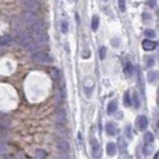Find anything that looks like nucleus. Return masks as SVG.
Segmentation results:
<instances>
[{"mask_svg": "<svg viewBox=\"0 0 159 159\" xmlns=\"http://www.w3.org/2000/svg\"><path fill=\"white\" fill-rule=\"evenodd\" d=\"M90 56H91V51H88V50L86 51V53H85V52L83 53V57H84L85 59H88Z\"/></svg>", "mask_w": 159, "mask_h": 159, "instance_id": "72a5a7b5", "label": "nucleus"}, {"mask_svg": "<svg viewBox=\"0 0 159 159\" xmlns=\"http://www.w3.org/2000/svg\"><path fill=\"white\" fill-rule=\"evenodd\" d=\"M98 54H100V58L101 60H105L106 56V48L105 46H101L100 48V51H98Z\"/></svg>", "mask_w": 159, "mask_h": 159, "instance_id": "a878e982", "label": "nucleus"}, {"mask_svg": "<svg viewBox=\"0 0 159 159\" xmlns=\"http://www.w3.org/2000/svg\"><path fill=\"white\" fill-rule=\"evenodd\" d=\"M118 146H119V150H120L121 153H126V150H127V144L124 140L123 137H119L118 138Z\"/></svg>", "mask_w": 159, "mask_h": 159, "instance_id": "4468645a", "label": "nucleus"}, {"mask_svg": "<svg viewBox=\"0 0 159 159\" xmlns=\"http://www.w3.org/2000/svg\"><path fill=\"white\" fill-rule=\"evenodd\" d=\"M23 20H24V23L30 28V29H32L34 26L40 22V20L38 19V17L35 15V13L28 12V11H26L24 14H23Z\"/></svg>", "mask_w": 159, "mask_h": 159, "instance_id": "7ed1b4c3", "label": "nucleus"}, {"mask_svg": "<svg viewBox=\"0 0 159 159\" xmlns=\"http://www.w3.org/2000/svg\"><path fill=\"white\" fill-rule=\"evenodd\" d=\"M147 125H148V119H147L146 116H140L139 117H138L137 120H136V127L140 130V131L146 129Z\"/></svg>", "mask_w": 159, "mask_h": 159, "instance_id": "0eeeda50", "label": "nucleus"}, {"mask_svg": "<svg viewBox=\"0 0 159 159\" xmlns=\"http://www.w3.org/2000/svg\"><path fill=\"white\" fill-rule=\"evenodd\" d=\"M61 31H62V33H64V34L68 33V31H69V24H68L67 21H63V22H62V24H61Z\"/></svg>", "mask_w": 159, "mask_h": 159, "instance_id": "cd10ccee", "label": "nucleus"}, {"mask_svg": "<svg viewBox=\"0 0 159 159\" xmlns=\"http://www.w3.org/2000/svg\"><path fill=\"white\" fill-rule=\"evenodd\" d=\"M34 41L35 40L33 39L31 33L28 32V31L22 30V31H20V32H18V43H19L21 46L24 47L25 49L27 48L30 44H32Z\"/></svg>", "mask_w": 159, "mask_h": 159, "instance_id": "f03ea898", "label": "nucleus"}, {"mask_svg": "<svg viewBox=\"0 0 159 159\" xmlns=\"http://www.w3.org/2000/svg\"><path fill=\"white\" fill-rule=\"evenodd\" d=\"M124 74H125L127 77H131L133 75V72H134V68L132 66L131 63H126L125 66H124Z\"/></svg>", "mask_w": 159, "mask_h": 159, "instance_id": "dca6fc26", "label": "nucleus"}, {"mask_svg": "<svg viewBox=\"0 0 159 159\" xmlns=\"http://www.w3.org/2000/svg\"><path fill=\"white\" fill-rule=\"evenodd\" d=\"M144 141L146 143H151L153 141V139H154V137H153V134L151 133V132H146V133L144 134Z\"/></svg>", "mask_w": 159, "mask_h": 159, "instance_id": "393cba45", "label": "nucleus"}, {"mask_svg": "<svg viewBox=\"0 0 159 159\" xmlns=\"http://www.w3.org/2000/svg\"><path fill=\"white\" fill-rule=\"evenodd\" d=\"M125 133H126V136L131 139V138H132V132H131V127H130V125H127L125 127Z\"/></svg>", "mask_w": 159, "mask_h": 159, "instance_id": "7c9ffc66", "label": "nucleus"}, {"mask_svg": "<svg viewBox=\"0 0 159 159\" xmlns=\"http://www.w3.org/2000/svg\"><path fill=\"white\" fill-rule=\"evenodd\" d=\"M116 151H117V147L116 144L113 142H108L106 144V153L109 156H114L116 154Z\"/></svg>", "mask_w": 159, "mask_h": 159, "instance_id": "f8f14e48", "label": "nucleus"}, {"mask_svg": "<svg viewBox=\"0 0 159 159\" xmlns=\"http://www.w3.org/2000/svg\"><path fill=\"white\" fill-rule=\"evenodd\" d=\"M10 42H11V38L9 36H4L0 39V45L5 46V45H9Z\"/></svg>", "mask_w": 159, "mask_h": 159, "instance_id": "b1692460", "label": "nucleus"}, {"mask_svg": "<svg viewBox=\"0 0 159 159\" xmlns=\"http://www.w3.org/2000/svg\"><path fill=\"white\" fill-rule=\"evenodd\" d=\"M156 126H157V128L159 129V119L157 120V123H156Z\"/></svg>", "mask_w": 159, "mask_h": 159, "instance_id": "c9c22d12", "label": "nucleus"}, {"mask_svg": "<svg viewBox=\"0 0 159 159\" xmlns=\"http://www.w3.org/2000/svg\"><path fill=\"white\" fill-rule=\"evenodd\" d=\"M100 25V17L98 15H93L92 17V23H91V27H92L93 31H96Z\"/></svg>", "mask_w": 159, "mask_h": 159, "instance_id": "2eb2a0df", "label": "nucleus"}, {"mask_svg": "<svg viewBox=\"0 0 159 159\" xmlns=\"http://www.w3.org/2000/svg\"><path fill=\"white\" fill-rule=\"evenodd\" d=\"M138 84H139L140 86V88H141V91H143V78H142V75H141V73H140V71L138 72Z\"/></svg>", "mask_w": 159, "mask_h": 159, "instance_id": "c85d7f7f", "label": "nucleus"}, {"mask_svg": "<svg viewBox=\"0 0 159 159\" xmlns=\"http://www.w3.org/2000/svg\"><path fill=\"white\" fill-rule=\"evenodd\" d=\"M50 75L51 77L53 78L54 80H59L61 78V74H60V71L57 68H51L50 70Z\"/></svg>", "mask_w": 159, "mask_h": 159, "instance_id": "aec40b11", "label": "nucleus"}, {"mask_svg": "<svg viewBox=\"0 0 159 159\" xmlns=\"http://www.w3.org/2000/svg\"><path fill=\"white\" fill-rule=\"evenodd\" d=\"M117 109V101L116 100H113L108 103V108H106V113H108V116H111L116 111Z\"/></svg>", "mask_w": 159, "mask_h": 159, "instance_id": "9b49d317", "label": "nucleus"}, {"mask_svg": "<svg viewBox=\"0 0 159 159\" xmlns=\"http://www.w3.org/2000/svg\"><path fill=\"white\" fill-rule=\"evenodd\" d=\"M31 59H32L33 62L37 64H51L53 63V58H52L51 55L45 53V52H36L34 53L32 56H31Z\"/></svg>", "mask_w": 159, "mask_h": 159, "instance_id": "f257e3e1", "label": "nucleus"}, {"mask_svg": "<svg viewBox=\"0 0 159 159\" xmlns=\"http://www.w3.org/2000/svg\"><path fill=\"white\" fill-rule=\"evenodd\" d=\"M156 47H157V42H155V41H151L148 39L142 41V48L145 51H153L154 49H156Z\"/></svg>", "mask_w": 159, "mask_h": 159, "instance_id": "6e6552de", "label": "nucleus"}, {"mask_svg": "<svg viewBox=\"0 0 159 159\" xmlns=\"http://www.w3.org/2000/svg\"><path fill=\"white\" fill-rule=\"evenodd\" d=\"M133 101H134V106L135 108H139V105H140V101H139V98H138V96L136 93H134L133 95Z\"/></svg>", "mask_w": 159, "mask_h": 159, "instance_id": "c756f323", "label": "nucleus"}, {"mask_svg": "<svg viewBox=\"0 0 159 159\" xmlns=\"http://www.w3.org/2000/svg\"><path fill=\"white\" fill-rule=\"evenodd\" d=\"M157 14L159 15V10H158V11H157Z\"/></svg>", "mask_w": 159, "mask_h": 159, "instance_id": "e433bc0d", "label": "nucleus"}, {"mask_svg": "<svg viewBox=\"0 0 159 159\" xmlns=\"http://www.w3.org/2000/svg\"><path fill=\"white\" fill-rule=\"evenodd\" d=\"M118 44H119V40L117 38H114L113 39V41H111V45L114 46V47H117L118 46Z\"/></svg>", "mask_w": 159, "mask_h": 159, "instance_id": "473e14b6", "label": "nucleus"}, {"mask_svg": "<svg viewBox=\"0 0 159 159\" xmlns=\"http://www.w3.org/2000/svg\"><path fill=\"white\" fill-rule=\"evenodd\" d=\"M11 126V120L7 117H2L0 118V128H8V127Z\"/></svg>", "mask_w": 159, "mask_h": 159, "instance_id": "a211bd4d", "label": "nucleus"}, {"mask_svg": "<svg viewBox=\"0 0 159 159\" xmlns=\"http://www.w3.org/2000/svg\"><path fill=\"white\" fill-rule=\"evenodd\" d=\"M147 80H148V82H150V83H153V82L158 81L159 80V72L158 71L149 72L147 75Z\"/></svg>", "mask_w": 159, "mask_h": 159, "instance_id": "ddd939ff", "label": "nucleus"}, {"mask_svg": "<svg viewBox=\"0 0 159 159\" xmlns=\"http://www.w3.org/2000/svg\"><path fill=\"white\" fill-rule=\"evenodd\" d=\"M37 1H38V0H37Z\"/></svg>", "mask_w": 159, "mask_h": 159, "instance_id": "4c0bfd02", "label": "nucleus"}, {"mask_svg": "<svg viewBox=\"0 0 159 159\" xmlns=\"http://www.w3.org/2000/svg\"><path fill=\"white\" fill-rule=\"evenodd\" d=\"M153 150H154V147L150 144V143H146V144L143 146L142 148V151H143V154L146 155V156H149L153 153Z\"/></svg>", "mask_w": 159, "mask_h": 159, "instance_id": "f3484780", "label": "nucleus"}, {"mask_svg": "<svg viewBox=\"0 0 159 159\" xmlns=\"http://www.w3.org/2000/svg\"><path fill=\"white\" fill-rule=\"evenodd\" d=\"M47 152L44 149H37L35 152V159H46Z\"/></svg>", "mask_w": 159, "mask_h": 159, "instance_id": "6ab92c4d", "label": "nucleus"}, {"mask_svg": "<svg viewBox=\"0 0 159 159\" xmlns=\"http://www.w3.org/2000/svg\"><path fill=\"white\" fill-rule=\"evenodd\" d=\"M123 103L125 106H131V98H130L129 93L125 92L124 93V96H123Z\"/></svg>", "mask_w": 159, "mask_h": 159, "instance_id": "412c9836", "label": "nucleus"}, {"mask_svg": "<svg viewBox=\"0 0 159 159\" xmlns=\"http://www.w3.org/2000/svg\"><path fill=\"white\" fill-rule=\"evenodd\" d=\"M146 60H147V67H151V66H153V65H154V60H153L152 58L148 57Z\"/></svg>", "mask_w": 159, "mask_h": 159, "instance_id": "2f4dec72", "label": "nucleus"}, {"mask_svg": "<svg viewBox=\"0 0 159 159\" xmlns=\"http://www.w3.org/2000/svg\"><path fill=\"white\" fill-rule=\"evenodd\" d=\"M117 4H118V8L121 12H125V10H126L125 0H118Z\"/></svg>", "mask_w": 159, "mask_h": 159, "instance_id": "bb28decb", "label": "nucleus"}, {"mask_svg": "<svg viewBox=\"0 0 159 159\" xmlns=\"http://www.w3.org/2000/svg\"><path fill=\"white\" fill-rule=\"evenodd\" d=\"M56 122L60 125H64L67 122V116H66V111L64 109H60L57 111L56 113Z\"/></svg>", "mask_w": 159, "mask_h": 159, "instance_id": "423d86ee", "label": "nucleus"}, {"mask_svg": "<svg viewBox=\"0 0 159 159\" xmlns=\"http://www.w3.org/2000/svg\"><path fill=\"white\" fill-rule=\"evenodd\" d=\"M144 36H146L147 38H155L156 37V33L153 29H146L144 31Z\"/></svg>", "mask_w": 159, "mask_h": 159, "instance_id": "4be33fe9", "label": "nucleus"}, {"mask_svg": "<svg viewBox=\"0 0 159 159\" xmlns=\"http://www.w3.org/2000/svg\"><path fill=\"white\" fill-rule=\"evenodd\" d=\"M57 148L62 152H68L70 150V144L66 139H59L57 141Z\"/></svg>", "mask_w": 159, "mask_h": 159, "instance_id": "1a4fd4ad", "label": "nucleus"}, {"mask_svg": "<svg viewBox=\"0 0 159 159\" xmlns=\"http://www.w3.org/2000/svg\"><path fill=\"white\" fill-rule=\"evenodd\" d=\"M91 144V148H92V156L95 159H100L101 157V154H103V150H101V147L100 145V143L95 138H92L90 141Z\"/></svg>", "mask_w": 159, "mask_h": 159, "instance_id": "20e7f679", "label": "nucleus"}, {"mask_svg": "<svg viewBox=\"0 0 159 159\" xmlns=\"http://www.w3.org/2000/svg\"><path fill=\"white\" fill-rule=\"evenodd\" d=\"M8 146L4 143H0V155H6L8 153Z\"/></svg>", "mask_w": 159, "mask_h": 159, "instance_id": "5701e85b", "label": "nucleus"}, {"mask_svg": "<svg viewBox=\"0 0 159 159\" xmlns=\"http://www.w3.org/2000/svg\"><path fill=\"white\" fill-rule=\"evenodd\" d=\"M106 130L109 135H116L119 131L118 127H117L116 124L113 123V122H108L106 126Z\"/></svg>", "mask_w": 159, "mask_h": 159, "instance_id": "9d476101", "label": "nucleus"}, {"mask_svg": "<svg viewBox=\"0 0 159 159\" xmlns=\"http://www.w3.org/2000/svg\"><path fill=\"white\" fill-rule=\"evenodd\" d=\"M22 5L28 12L35 13L40 9V3L37 0H23Z\"/></svg>", "mask_w": 159, "mask_h": 159, "instance_id": "39448f33", "label": "nucleus"}, {"mask_svg": "<svg viewBox=\"0 0 159 159\" xmlns=\"http://www.w3.org/2000/svg\"><path fill=\"white\" fill-rule=\"evenodd\" d=\"M147 3L149 4V6L153 7V6H155V4H156V0H148Z\"/></svg>", "mask_w": 159, "mask_h": 159, "instance_id": "f704fd0d", "label": "nucleus"}]
</instances>
